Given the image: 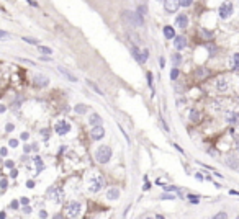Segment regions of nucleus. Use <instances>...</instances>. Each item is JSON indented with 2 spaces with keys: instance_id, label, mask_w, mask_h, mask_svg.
I'll use <instances>...</instances> for the list:
<instances>
[{
  "instance_id": "3",
  "label": "nucleus",
  "mask_w": 239,
  "mask_h": 219,
  "mask_svg": "<svg viewBox=\"0 0 239 219\" xmlns=\"http://www.w3.org/2000/svg\"><path fill=\"white\" fill-rule=\"evenodd\" d=\"M103 185H105V180H103V177H95V178H92V182H90V191L92 193H98L102 188H103Z\"/></svg>"
},
{
  "instance_id": "30",
  "label": "nucleus",
  "mask_w": 239,
  "mask_h": 219,
  "mask_svg": "<svg viewBox=\"0 0 239 219\" xmlns=\"http://www.w3.org/2000/svg\"><path fill=\"white\" fill-rule=\"evenodd\" d=\"M23 41H26L28 44H36L38 46V39H35V38H23Z\"/></svg>"
},
{
  "instance_id": "6",
  "label": "nucleus",
  "mask_w": 239,
  "mask_h": 219,
  "mask_svg": "<svg viewBox=\"0 0 239 219\" xmlns=\"http://www.w3.org/2000/svg\"><path fill=\"white\" fill-rule=\"evenodd\" d=\"M164 7H166V10L169 13H175L180 7V2L179 0H166V2H164Z\"/></svg>"
},
{
  "instance_id": "24",
  "label": "nucleus",
  "mask_w": 239,
  "mask_h": 219,
  "mask_svg": "<svg viewBox=\"0 0 239 219\" xmlns=\"http://www.w3.org/2000/svg\"><path fill=\"white\" fill-rule=\"evenodd\" d=\"M172 62H174V67H177L180 62H182V57H180V54H174L172 56Z\"/></svg>"
},
{
  "instance_id": "13",
  "label": "nucleus",
  "mask_w": 239,
  "mask_h": 219,
  "mask_svg": "<svg viewBox=\"0 0 239 219\" xmlns=\"http://www.w3.org/2000/svg\"><path fill=\"white\" fill-rule=\"evenodd\" d=\"M133 57L139 62V64H144V62H146V61H144V57H143V53H139L138 46H136V48L133 49Z\"/></svg>"
},
{
  "instance_id": "28",
  "label": "nucleus",
  "mask_w": 239,
  "mask_h": 219,
  "mask_svg": "<svg viewBox=\"0 0 239 219\" xmlns=\"http://www.w3.org/2000/svg\"><path fill=\"white\" fill-rule=\"evenodd\" d=\"M177 77H179V69H177V67H174V69H172V72H170V79L175 80Z\"/></svg>"
},
{
  "instance_id": "36",
  "label": "nucleus",
  "mask_w": 239,
  "mask_h": 219,
  "mask_svg": "<svg viewBox=\"0 0 239 219\" xmlns=\"http://www.w3.org/2000/svg\"><path fill=\"white\" fill-rule=\"evenodd\" d=\"M234 69H239V54H234Z\"/></svg>"
},
{
  "instance_id": "32",
  "label": "nucleus",
  "mask_w": 239,
  "mask_h": 219,
  "mask_svg": "<svg viewBox=\"0 0 239 219\" xmlns=\"http://www.w3.org/2000/svg\"><path fill=\"white\" fill-rule=\"evenodd\" d=\"M161 200H175V195H169V193L161 195Z\"/></svg>"
},
{
  "instance_id": "20",
  "label": "nucleus",
  "mask_w": 239,
  "mask_h": 219,
  "mask_svg": "<svg viewBox=\"0 0 239 219\" xmlns=\"http://www.w3.org/2000/svg\"><path fill=\"white\" fill-rule=\"evenodd\" d=\"M49 193H53V200L54 201H62V193H61V190H53V191H49Z\"/></svg>"
},
{
  "instance_id": "40",
  "label": "nucleus",
  "mask_w": 239,
  "mask_h": 219,
  "mask_svg": "<svg viewBox=\"0 0 239 219\" xmlns=\"http://www.w3.org/2000/svg\"><path fill=\"white\" fill-rule=\"evenodd\" d=\"M10 146H12V147H16V146H18V141H16V139H10Z\"/></svg>"
},
{
  "instance_id": "1",
  "label": "nucleus",
  "mask_w": 239,
  "mask_h": 219,
  "mask_svg": "<svg viewBox=\"0 0 239 219\" xmlns=\"http://www.w3.org/2000/svg\"><path fill=\"white\" fill-rule=\"evenodd\" d=\"M121 15H123V20H124V21H128L129 25H133V26H143V25H144L143 16H141V15L138 13V11L124 10Z\"/></svg>"
},
{
  "instance_id": "29",
  "label": "nucleus",
  "mask_w": 239,
  "mask_h": 219,
  "mask_svg": "<svg viewBox=\"0 0 239 219\" xmlns=\"http://www.w3.org/2000/svg\"><path fill=\"white\" fill-rule=\"evenodd\" d=\"M179 2H180V7H190L193 0H179Z\"/></svg>"
},
{
  "instance_id": "11",
  "label": "nucleus",
  "mask_w": 239,
  "mask_h": 219,
  "mask_svg": "<svg viewBox=\"0 0 239 219\" xmlns=\"http://www.w3.org/2000/svg\"><path fill=\"white\" fill-rule=\"evenodd\" d=\"M48 84H49L48 77H44V75H36L35 77V85H38V87H46Z\"/></svg>"
},
{
  "instance_id": "25",
  "label": "nucleus",
  "mask_w": 239,
  "mask_h": 219,
  "mask_svg": "<svg viewBox=\"0 0 239 219\" xmlns=\"http://www.w3.org/2000/svg\"><path fill=\"white\" fill-rule=\"evenodd\" d=\"M87 84H89V85H90V87H92V88H93V90H95V92H97V93H98V95H102V97H103V95H105V93H103V92H102V90H100L98 87H97V85H95L93 82H90V80H87Z\"/></svg>"
},
{
  "instance_id": "54",
  "label": "nucleus",
  "mask_w": 239,
  "mask_h": 219,
  "mask_svg": "<svg viewBox=\"0 0 239 219\" xmlns=\"http://www.w3.org/2000/svg\"><path fill=\"white\" fill-rule=\"evenodd\" d=\"M236 144H237V151H239V141H237V142H236Z\"/></svg>"
},
{
  "instance_id": "50",
  "label": "nucleus",
  "mask_w": 239,
  "mask_h": 219,
  "mask_svg": "<svg viewBox=\"0 0 239 219\" xmlns=\"http://www.w3.org/2000/svg\"><path fill=\"white\" fill-rule=\"evenodd\" d=\"M149 187H151V183H147V182H146V183H144V187H143V190L146 191V190H149Z\"/></svg>"
},
{
  "instance_id": "48",
  "label": "nucleus",
  "mask_w": 239,
  "mask_h": 219,
  "mask_svg": "<svg viewBox=\"0 0 239 219\" xmlns=\"http://www.w3.org/2000/svg\"><path fill=\"white\" fill-rule=\"evenodd\" d=\"M147 56H149V51H147V49H144V51H143V57H144V61L147 59Z\"/></svg>"
},
{
  "instance_id": "2",
  "label": "nucleus",
  "mask_w": 239,
  "mask_h": 219,
  "mask_svg": "<svg viewBox=\"0 0 239 219\" xmlns=\"http://www.w3.org/2000/svg\"><path fill=\"white\" fill-rule=\"evenodd\" d=\"M95 159H97V162H100V164H106L108 160L111 159V149L108 146H100L95 152Z\"/></svg>"
},
{
  "instance_id": "16",
  "label": "nucleus",
  "mask_w": 239,
  "mask_h": 219,
  "mask_svg": "<svg viewBox=\"0 0 239 219\" xmlns=\"http://www.w3.org/2000/svg\"><path fill=\"white\" fill-rule=\"evenodd\" d=\"M164 36H166L167 39H172V38L175 36L174 28H172V26H166V28H164Z\"/></svg>"
},
{
  "instance_id": "31",
  "label": "nucleus",
  "mask_w": 239,
  "mask_h": 219,
  "mask_svg": "<svg viewBox=\"0 0 239 219\" xmlns=\"http://www.w3.org/2000/svg\"><path fill=\"white\" fill-rule=\"evenodd\" d=\"M187 198H189V200L192 201L193 204H197L198 201H200V200H198V196H195V195H189V196H187Z\"/></svg>"
},
{
  "instance_id": "56",
  "label": "nucleus",
  "mask_w": 239,
  "mask_h": 219,
  "mask_svg": "<svg viewBox=\"0 0 239 219\" xmlns=\"http://www.w3.org/2000/svg\"><path fill=\"white\" fill-rule=\"evenodd\" d=\"M237 217H239V216H237Z\"/></svg>"
},
{
  "instance_id": "23",
  "label": "nucleus",
  "mask_w": 239,
  "mask_h": 219,
  "mask_svg": "<svg viewBox=\"0 0 239 219\" xmlns=\"http://www.w3.org/2000/svg\"><path fill=\"white\" fill-rule=\"evenodd\" d=\"M128 38H129V39H131V43H133L134 46H138V44L141 43V41H139V38H138V36H134V34H133V33H128Z\"/></svg>"
},
{
  "instance_id": "46",
  "label": "nucleus",
  "mask_w": 239,
  "mask_h": 219,
  "mask_svg": "<svg viewBox=\"0 0 239 219\" xmlns=\"http://www.w3.org/2000/svg\"><path fill=\"white\" fill-rule=\"evenodd\" d=\"M26 187H28V188H33V187H35V182H33V180L26 182Z\"/></svg>"
},
{
  "instance_id": "10",
  "label": "nucleus",
  "mask_w": 239,
  "mask_h": 219,
  "mask_svg": "<svg viewBox=\"0 0 239 219\" xmlns=\"http://www.w3.org/2000/svg\"><path fill=\"white\" fill-rule=\"evenodd\" d=\"M187 46V41L184 36H174V48L175 49H184Z\"/></svg>"
},
{
  "instance_id": "27",
  "label": "nucleus",
  "mask_w": 239,
  "mask_h": 219,
  "mask_svg": "<svg viewBox=\"0 0 239 219\" xmlns=\"http://www.w3.org/2000/svg\"><path fill=\"white\" fill-rule=\"evenodd\" d=\"M85 111H87V106H85V105H77V106H76V113L84 114Z\"/></svg>"
},
{
  "instance_id": "44",
  "label": "nucleus",
  "mask_w": 239,
  "mask_h": 219,
  "mask_svg": "<svg viewBox=\"0 0 239 219\" xmlns=\"http://www.w3.org/2000/svg\"><path fill=\"white\" fill-rule=\"evenodd\" d=\"M20 203L25 206V204H28V203H30V200H28V198H21V200H20Z\"/></svg>"
},
{
  "instance_id": "21",
  "label": "nucleus",
  "mask_w": 239,
  "mask_h": 219,
  "mask_svg": "<svg viewBox=\"0 0 239 219\" xmlns=\"http://www.w3.org/2000/svg\"><path fill=\"white\" fill-rule=\"evenodd\" d=\"M190 119L193 121V123H197V121L200 119V114H198L197 110H192V111H190Z\"/></svg>"
},
{
  "instance_id": "34",
  "label": "nucleus",
  "mask_w": 239,
  "mask_h": 219,
  "mask_svg": "<svg viewBox=\"0 0 239 219\" xmlns=\"http://www.w3.org/2000/svg\"><path fill=\"white\" fill-rule=\"evenodd\" d=\"M138 13H139L141 16H144V15H146V7H143V5H141V7L138 8Z\"/></svg>"
},
{
  "instance_id": "26",
  "label": "nucleus",
  "mask_w": 239,
  "mask_h": 219,
  "mask_svg": "<svg viewBox=\"0 0 239 219\" xmlns=\"http://www.w3.org/2000/svg\"><path fill=\"white\" fill-rule=\"evenodd\" d=\"M226 87H228L226 79H219V80H218V88H219V90H226Z\"/></svg>"
},
{
  "instance_id": "52",
  "label": "nucleus",
  "mask_w": 239,
  "mask_h": 219,
  "mask_svg": "<svg viewBox=\"0 0 239 219\" xmlns=\"http://www.w3.org/2000/svg\"><path fill=\"white\" fill-rule=\"evenodd\" d=\"M39 216H41V217H46L48 213H46V211H41V213H39Z\"/></svg>"
},
{
  "instance_id": "42",
  "label": "nucleus",
  "mask_w": 239,
  "mask_h": 219,
  "mask_svg": "<svg viewBox=\"0 0 239 219\" xmlns=\"http://www.w3.org/2000/svg\"><path fill=\"white\" fill-rule=\"evenodd\" d=\"M23 213H25V214H30V213H31V208H30V206H26V204H25V208H23Z\"/></svg>"
},
{
  "instance_id": "45",
  "label": "nucleus",
  "mask_w": 239,
  "mask_h": 219,
  "mask_svg": "<svg viewBox=\"0 0 239 219\" xmlns=\"http://www.w3.org/2000/svg\"><path fill=\"white\" fill-rule=\"evenodd\" d=\"M5 165H7L8 169H13V162H12V160H7V162H5Z\"/></svg>"
},
{
  "instance_id": "5",
  "label": "nucleus",
  "mask_w": 239,
  "mask_h": 219,
  "mask_svg": "<svg viewBox=\"0 0 239 219\" xmlns=\"http://www.w3.org/2000/svg\"><path fill=\"white\" fill-rule=\"evenodd\" d=\"M67 214L71 217H77L80 214V203H77V201H72V203L67 206Z\"/></svg>"
},
{
  "instance_id": "35",
  "label": "nucleus",
  "mask_w": 239,
  "mask_h": 219,
  "mask_svg": "<svg viewBox=\"0 0 239 219\" xmlns=\"http://www.w3.org/2000/svg\"><path fill=\"white\" fill-rule=\"evenodd\" d=\"M224 217H228L226 213H218V214L215 216V219H224Z\"/></svg>"
},
{
  "instance_id": "17",
  "label": "nucleus",
  "mask_w": 239,
  "mask_h": 219,
  "mask_svg": "<svg viewBox=\"0 0 239 219\" xmlns=\"http://www.w3.org/2000/svg\"><path fill=\"white\" fill-rule=\"evenodd\" d=\"M237 119H239L237 113H232V111H228L226 113V121H228V123H236Z\"/></svg>"
},
{
  "instance_id": "37",
  "label": "nucleus",
  "mask_w": 239,
  "mask_h": 219,
  "mask_svg": "<svg viewBox=\"0 0 239 219\" xmlns=\"http://www.w3.org/2000/svg\"><path fill=\"white\" fill-rule=\"evenodd\" d=\"M147 84H149V87H152V74L147 72Z\"/></svg>"
},
{
  "instance_id": "14",
  "label": "nucleus",
  "mask_w": 239,
  "mask_h": 219,
  "mask_svg": "<svg viewBox=\"0 0 239 219\" xmlns=\"http://www.w3.org/2000/svg\"><path fill=\"white\" fill-rule=\"evenodd\" d=\"M106 196L110 200H118L120 198V190L118 188H110V190H108V193H106Z\"/></svg>"
},
{
  "instance_id": "39",
  "label": "nucleus",
  "mask_w": 239,
  "mask_h": 219,
  "mask_svg": "<svg viewBox=\"0 0 239 219\" xmlns=\"http://www.w3.org/2000/svg\"><path fill=\"white\" fill-rule=\"evenodd\" d=\"M0 187H2V190L7 188V180H5V178H2V180H0Z\"/></svg>"
},
{
  "instance_id": "9",
  "label": "nucleus",
  "mask_w": 239,
  "mask_h": 219,
  "mask_svg": "<svg viewBox=\"0 0 239 219\" xmlns=\"http://www.w3.org/2000/svg\"><path fill=\"white\" fill-rule=\"evenodd\" d=\"M103 136H105V129L102 128L100 124L93 126V129H92V137H93V139H97V141H98V139H102V137H103Z\"/></svg>"
},
{
  "instance_id": "7",
  "label": "nucleus",
  "mask_w": 239,
  "mask_h": 219,
  "mask_svg": "<svg viewBox=\"0 0 239 219\" xmlns=\"http://www.w3.org/2000/svg\"><path fill=\"white\" fill-rule=\"evenodd\" d=\"M232 13V3H223L219 8V16L221 18H228Z\"/></svg>"
},
{
  "instance_id": "41",
  "label": "nucleus",
  "mask_w": 239,
  "mask_h": 219,
  "mask_svg": "<svg viewBox=\"0 0 239 219\" xmlns=\"http://www.w3.org/2000/svg\"><path fill=\"white\" fill-rule=\"evenodd\" d=\"M10 36V34L7 33V31H2V30H0V39H2V38H8Z\"/></svg>"
},
{
  "instance_id": "4",
  "label": "nucleus",
  "mask_w": 239,
  "mask_h": 219,
  "mask_svg": "<svg viewBox=\"0 0 239 219\" xmlns=\"http://www.w3.org/2000/svg\"><path fill=\"white\" fill-rule=\"evenodd\" d=\"M54 129H56V132H58L59 136H64V134H67V132L71 131V124L67 123V121H58L56 126H54Z\"/></svg>"
},
{
  "instance_id": "22",
  "label": "nucleus",
  "mask_w": 239,
  "mask_h": 219,
  "mask_svg": "<svg viewBox=\"0 0 239 219\" xmlns=\"http://www.w3.org/2000/svg\"><path fill=\"white\" fill-rule=\"evenodd\" d=\"M38 51L41 54H53V51H51L49 48H46V46H38Z\"/></svg>"
},
{
  "instance_id": "12",
  "label": "nucleus",
  "mask_w": 239,
  "mask_h": 219,
  "mask_svg": "<svg viewBox=\"0 0 239 219\" xmlns=\"http://www.w3.org/2000/svg\"><path fill=\"white\" fill-rule=\"evenodd\" d=\"M58 71H59L62 75L67 79V80H71V82H77V77H76V75H72V74H71L69 71H66L64 67H58Z\"/></svg>"
},
{
  "instance_id": "47",
  "label": "nucleus",
  "mask_w": 239,
  "mask_h": 219,
  "mask_svg": "<svg viewBox=\"0 0 239 219\" xmlns=\"http://www.w3.org/2000/svg\"><path fill=\"white\" fill-rule=\"evenodd\" d=\"M5 129H7L8 132H10V131H13V124H10V123H8L7 126H5Z\"/></svg>"
},
{
  "instance_id": "51",
  "label": "nucleus",
  "mask_w": 239,
  "mask_h": 219,
  "mask_svg": "<svg viewBox=\"0 0 239 219\" xmlns=\"http://www.w3.org/2000/svg\"><path fill=\"white\" fill-rule=\"evenodd\" d=\"M159 64H161V67H164V64H166V61H164V57H161V59H159Z\"/></svg>"
},
{
  "instance_id": "53",
  "label": "nucleus",
  "mask_w": 239,
  "mask_h": 219,
  "mask_svg": "<svg viewBox=\"0 0 239 219\" xmlns=\"http://www.w3.org/2000/svg\"><path fill=\"white\" fill-rule=\"evenodd\" d=\"M5 110H7V108H5L3 105H0V113H3V111H5Z\"/></svg>"
},
{
  "instance_id": "49",
  "label": "nucleus",
  "mask_w": 239,
  "mask_h": 219,
  "mask_svg": "<svg viewBox=\"0 0 239 219\" xmlns=\"http://www.w3.org/2000/svg\"><path fill=\"white\" fill-rule=\"evenodd\" d=\"M10 206H12V208H13V209H16V208H18V201H13V203H12V204H10Z\"/></svg>"
},
{
  "instance_id": "43",
  "label": "nucleus",
  "mask_w": 239,
  "mask_h": 219,
  "mask_svg": "<svg viewBox=\"0 0 239 219\" xmlns=\"http://www.w3.org/2000/svg\"><path fill=\"white\" fill-rule=\"evenodd\" d=\"M20 137H21L23 141H26L28 137H30V134H28V132H21V136H20Z\"/></svg>"
},
{
  "instance_id": "55",
  "label": "nucleus",
  "mask_w": 239,
  "mask_h": 219,
  "mask_svg": "<svg viewBox=\"0 0 239 219\" xmlns=\"http://www.w3.org/2000/svg\"><path fill=\"white\" fill-rule=\"evenodd\" d=\"M157 2H166V0H157Z\"/></svg>"
},
{
  "instance_id": "8",
  "label": "nucleus",
  "mask_w": 239,
  "mask_h": 219,
  "mask_svg": "<svg viewBox=\"0 0 239 219\" xmlns=\"http://www.w3.org/2000/svg\"><path fill=\"white\" fill-rule=\"evenodd\" d=\"M175 23H177V26H179V28H182V30H185V28L189 26V16L182 13V15H179L177 18H175Z\"/></svg>"
},
{
  "instance_id": "15",
  "label": "nucleus",
  "mask_w": 239,
  "mask_h": 219,
  "mask_svg": "<svg viewBox=\"0 0 239 219\" xmlns=\"http://www.w3.org/2000/svg\"><path fill=\"white\" fill-rule=\"evenodd\" d=\"M206 75H208V71H206L205 67H198L197 71H195V77H197L198 80L203 79V77H206Z\"/></svg>"
},
{
  "instance_id": "38",
  "label": "nucleus",
  "mask_w": 239,
  "mask_h": 219,
  "mask_svg": "<svg viewBox=\"0 0 239 219\" xmlns=\"http://www.w3.org/2000/svg\"><path fill=\"white\" fill-rule=\"evenodd\" d=\"M8 154V151H7V147H2L0 149V155H2V157H5V155Z\"/></svg>"
},
{
  "instance_id": "18",
  "label": "nucleus",
  "mask_w": 239,
  "mask_h": 219,
  "mask_svg": "<svg viewBox=\"0 0 239 219\" xmlns=\"http://www.w3.org/2000/svg\"><path fill=\"white\" fill-rule=\"evenodd\" d=\"M89 123L92 124V126H97V124H100V123H102V118H100V116H98V114H97V113H93L92 116H90Z\"/></svg>"
},
{
  "instance_id": "33",
  "label": "nucleus",
  "mask_w": 239,
  "mask_h": 219,
  "mask_svg": "<svg viewBox=\"0 0 239 219\" xmlns=\"http://www.w3.org/2000/svg\"><path fill=\"white\" fill-rule=\"evenodd\" d=\"M35 162H36V167H38V172L43 169V162H41V159L39 157H35Z\"/></svg>"
},
{
  "instance_id": "19",
  "label": "nucleus",
  "mask_w": 239,
  "mask_h": 219,
  "mask_svg": "<svg viewBox=\"0 0 239 219\" xmlns=\"http://www.w3.org/2000/svg\"><path fill=\"white\" fill-rule=\"evenodd\" d=\"M226 165L231 167V169H236V167H239L237 159H236V157H228V159H226Z\"/></svg>"
}]
</instances>
